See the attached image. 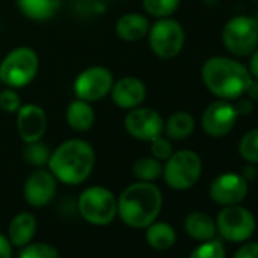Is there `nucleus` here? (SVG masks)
<instances>
[{
  "mask_svg": "<svg viewBox=\"0 0 258 258\" xmlns=\"http://www.w3.org/2000/svg\"><path fill=\"white\" fill-rule=\"evenodd\" d=\"M244 94H247L249 99L258 102V79L253 78V79L250 81V84H249V87H247V90H246Z\"/></svg>",
  "mask_w": 258,
  "mask_h": 258,
  "instance_id": "c9c22d12",
  "label": "nucleus"
},
{
  "mask_svg": "<svg viewBox=\"0 0 258 258\" xmlns=\"http://www.w3.org/2000/svg\"><path fill=\"white\" fill-rule=\"evenodd\" d=\"M96 164L93 146L82 139L62 142L50 154L47 167L56 181L67 185H79L87 181Z\"/></svg>",
  "mask_w": 258,
  "mask_h": 258,
  "instance_id": "f03ea898",
  "label": "nucleus"
},
{
  "mask_svg": "<svg viewBox=\"0 0 258 258\" xmlns=\"http://www.w3.org/2000/svg\"><path fill=\"white\" fill-rule=\"evenodd\" d=\"M22 99H20V94L17 93L16 88H4L0 91V109L4 112H8V114H16L20 106H22Z\"/></svg>",
  "mask_w": 258,
  "mask_h": 258,
  "instance_id": "c756f323",
  "label": "nucleus"
},
{
  "mask_svg": "<svg viewBox=\"0 0 258 258\" xmlns=\"http://www.w3.org/2000/svg\"><path fill=\"white\" fill-rule=\"evenodd\" d=\"M247 195V181L237 173H223L210 185L211 199L223 207L240 204Z\"/></svg>",
  "mask_w": 258,
  "mask_h": 258,
  "instance_id": "dca6fc26",
  "label": "nucleus"
},
{
  "mask_svg": "<svg viewBox=\"0 0 258 258\" xmlns=\"http://www.w3.org/2000/svg\"><path fill=\"white\" fill-rule=\"evenodd\" d=\"M146 240L151 247L157 250H167L176 241V232L172 225L166 222H154L146 228Z\"/></svg>",
  "mask_w": 258,
  "mask_h": 258,
  "instance_id": "5701e85b",
  "label": "nucleus"
},
{
  "mask_svg": "<svg viewBox=\"0 0 258 258\" xmlns=\"http://www.w3.org/2000/svg\"><path fill=\"white\" fill-rule=\"evenodd\" d=\"M163 208V193L154 182L137 181L117 198V216L134 229H146L157 220Z\"/></svg>",
  "mask_w": 258,
  "mask_h": 258,
  "instance_id": "f257e3e1",
  "label": "nucleus"
},
{
  "mask_svg": "<svg viewBox=\"0 0 258 258\" xmlns=\"http://www.w3.org/2000/svg\"><path fill=\"white\" fill-rule=\"evenodd\" d=\"M37 217L31 213H19L10 223L8 238L16 247L29 244L37 234Z\"/></svg>",
  "mask_w": 258,
  "mask_h": 258,
  "instance_id": "6ab92c4d",
  "label": "nucleus"
},
{
  "mask_svg": "<svg viewBox=\"0 0 258 258\" xmlns=\"http://www.w3.org/2000/svg\"><path fill=\"white\" fill-rule=\"evenodd\" d=\"M188 258H225V247L219 240H208L202 241L201 246H198Z\"/></svg>",
  "mask_w": 258,
  "mask_h": 258,
  "instance_id": "c85d7f7f",
  "label": "nucleus"
},
{
  "mask_svg": "<svg viewBox=\"0 0 258 258\" xmlns=\"http://www.w3.org/2000/svg\"><path fill=\"white\" fill-rule=\"evenodd\" d=\"M151 23L145 14L140 13H127L121 16L115 23V34L121 41L137 43L148 37Z\"/></svg>",
  "mask_w": 258,
  "mask_h": 258,
  "instance_id": "f3484780",
  "label": "nucleus"
},
{
  "mask_svg": "<svg viewBox=\"0 0 258 258\" xmlns=\"http://www.w3.org/2000/svg\"><path fill=\"white\" fill-rule=\"evenodd\" d=\"M216 228L220 235L229 241H244L255 231V217L249 210L238 204L228 205L219 213Z\"/></svg>",
  "mask_w": 258,
  "mask_h": 258,
  "instance_id": "9d476101",
  "label": "nucleus"
},
{
  "mask_svg": "<svg viewBox=\"0 0 258 258\" xmlns=\"http://www.w3.org/2000/svg\"><path fill=\"white\" fill-rule=\"evenodd\" d=\"M56 178L49 169L34 170L25 181L23 196L26 202L35 208L49 205L56 195Z\"/></svg>",
  "mask_w": 258,
  "mask_h": 258,
  "instance_id": "ddd939ff",
  "label": "nucleus"
},
{
  "mask_svg": "<svg viewBox=\"0 0 258 258\" xmlns=\"http://www.w3.org/2000/svg\"><path fill=\"white\" fill-rule=\"evenodd\" d=\"M20 13L34 22H46L55 17L62 0H16Z\"/></svg>",
  "mask_w": 258,
  "mask_h": 258,
  "instance_id": "aec40b11",
  "label": "nucleus"
},
{
  "mask_svg": "<svg viewBox=\"0 0 258 258\" xmlns=\"http://www.w3.org/2000/svg\"><path fill=\"white\" fill-rule=\"evenodd\" d=\"M184 228H185V232L198 241L213 240L217 232L214 220L207 213H202V211L190 213L184 220Z\"/></svg>",
  "mask_w": 258,
  "mask_h": 258,
  "instance_id": "412c9836",
  "label": "nucleus"
},
{
  "mask_svg": "<svg viewBox=\"0 0 258 258\" xmlns=\"http://www.w3.org/2000/svg\"><path fill=\"white\" fill-rule=\"evenodd\" d=\"M17 131L23 143H32L43 140L47 131V114L37 103L22 105L16 112Z\"/></svg>",
  "mask_w": 258,
  "mask_h": 258,
  "instance_id": "4468645a",
  "label": "nucleus"
},
{
  "mask_svg": "<svg viewBox=\"0 0 258 258\" xmlns=\"http://www.w3.org/2000/svg\"><path fill=\"white\" fill-rule=\"evenodd\" d=\"M237 111L234 105L225 99L213 102L202 114L201 123L207 136L219 139L231 133L237 120Z\"/></svg>",
  "mask_w": 258,
  "mask_h": 258,
  "instance_id": "f8f14e48",
  "label": "nucleus"
},
{
  "mask_svg": "<svg viewBox=\"0 0 258 258\" xmlns=\"http://www.w3.org/2000/svg\"><path fill=\"white\" fill-rule=\"evenodd\" d=\"M19 258H61L55 246L49 243H29L22 247Z\"/></svg>",
  "mask_w": 258,
  "mask_h": 258,
  "instance_id": "cd10ccee",
  "label": "nucleus"
},
{
  "mask_svg": "<svg viewBox=\"0 0 258 258\" xmlns=\"http://www.w3.org/2000/svg\"><path fill=\"white\" fill-rule=\"evenodd\" d=\"M151 143V154L154 158L160 160V161H166L172 154H173V146H172V140L160 136L157 139H154Z\"/></svg>",
  "mask_w": 258,
  "mask_h": 258,
  "instance_id": "7c9ffc66",
  "label": "nucleus"
},
{
  "mask_svg": "<svg viewBox=\"0 0 258 258\" xmlns=\"http://www.w3.org/2000/svg\"><path fill=\"white\" fill-rule=\"evenodd\" d=\"M133 173L137 181L143 182H155L163 175V164L160 160L151 157L139 158L133 166Z\"/></svg>",
  "mask_w": 258,
  "mask_h": 258,
  "instance_id": "b1692460",
  "label": "nucleus"
},
{
  "mask_svg": "<svg viewBox=\"0 0 258 258\" xmlns=\"http://www.w3.org/2000/svg\"><path fill=\"white\" fill-rule=\"evenodd\" d=\"M50 148L47 143H44L43 140L38 142H32V143H25V151H23V157L25 161L37 169H41L44 166H47L49 158H50Z\"/></svg>",
  "mask_w": 258,
  "mask_h": 258,
  "instance_id": "393cba45",
  "label": "nucleus"
},
{
  "mask_svg": "<svg viewBox=\"0 0 258 258\" xmlns=\"http://www.w3.org/2000/svg\"><path fill=\"white\" fill-rule=\"evenodd\" d=\"M76 208L81 217L88 223L105 226L117 216V198L106 187L91 185L79 195Z\"/></svg>",
  "mask_w": 258,
  "mask_h": 258,
  "instance_id": "39448f33",
  "label": "nucleus"
},
{
  "mask_svg": "<svg viewBox=\"0 0 258 258\" xmlns=\"http://www.w3.org/2000/svg\"><path fill=\"white\" fill-rule=\"evenodd\" d=\"M112 85L114 76L109 69L103 66H91L76 76L73 91L78 99L93 103L109 96Z\"/></svg>",
  "mask_w": 258,
  "mask_h": 258,
  "instance_id": "1a4fd4ad",
  "label": "nucleus"
},
{
  "mask_svg": "<svg viewBox=\"0 0 258 258\" xmlns=\"http://www.w3.org/2000/svg\"><path fill=\"white\" fill-rule=\"evenodd\" d=\"M238 99H240L238 103L234 105L237 114L240 115V114H247V112H250V111H252V102H250V99H241V97H238Z\"/></svg>",
  "mask_w": 258,
  "mask_h": 258,
  "instance_id": "72a5a7b5",
  "label": "nucleus"
},
{
  "mask_svg": "<svg viewBox=\"0 0 258 258\" xmlns=\"http://www.w3.org/2000/svg\"><path fill=\"white\" fill-rule=\"evenodd\" d=\"M151 50L161 59H172L181 53L185 43V32L179 22L172 17L158 19L148 32Z\"/></svg>",
  "mask_w": 258,
  "mask_h": 258,
  "instance_id": "0eeeda50",
  "label": "nucleus"
},
{
  "mask_svg": "<svg viewBox=\"0 0 258 258\" xmlns=\"http://www.w3.org/2000/svg\"><path fill=\"white\" fill-rule=\"evenodd\" d=\"M195 118L187 111H176L172 115H169L167 120H164V131L167 139L170 140H185L188 139L195 131Z\"/></svg>",
  "mask_w": 258,
  "mask_h": 258,
  "instance_id": "4be33fe9",
  "label": "nucleus"
},
{
  "mask_svg": "<svg viewBox=\"0 0 258 258\" xmlns=\"http://www.w3.org/2000/svg\"><path fill=\"white\" fill-rule=\"evenodd\" d=\"M250 64H249V72L252 75V78L258 79V47L250 53Z\"/></svg>",
  "mask_w": 258,
  "mask_h": 258,
  "instance_id": "f704fd0d",
  "label": "nucleus"
},
{
  "mask_svg": "<svg viewBox=\"0 0 258 258\" xmlns=\"http://www.w3.org/2000/svg\"><path fill=\"white\" fill-rule=\"evenodd\" d=\"M225 47L237 56H247L258 47V25L250 17L231 19L222 32Z\"/></svg>",
  "mask_w": 258,
  "mask_h": 258,
  "instance_id": "6e6552de",
  "label": "nucleus"
},
{
  "mask_svg": "<svg viewBox=\"0 0 258 258\" xmlns=\"http://www.w3.org/2000/svg\"><path fill=\"white\" fill-rule=\"evenodd\" d=\"M66 120L70 129H73L75 133H87L94 126L96 112L90 102L76 97L69 103L66 109Z\"/></svg>",
  "mask_w": 258,
  "mask_h": 258,
  "instance_id": "a211bd4d",
  "label": "nucleus"
},
{
  "mask_svg": "<svg viewBox=\"0 0 258 258\" xmlns=\"http://www.w3.org/2000/svg\"><path fill=\"white\" fill-rule=\"evenodd\" d=\"M109 96L117 108L129 111L143 105L148 96V87L137 76H123L114 81Z\"/></svg>",
  "mask_w": 258,
  "mask_h": 258,
  "instance_id": "2eb2a0df",
  "label": "nucleus"
},
{
  "mask_svg": "<svg viewBox=\"0 0 258 258\" xmlns=\"http://www.w3.org/2000/svg\"><path fill=\"white\" fill-rule=\"evenodd\" d=\"M238 152L247 163H258V127L246 133L238 145Z\"/></svg>",
  "mask_w": 258,
  "mask_h": 258,
  "instance_id": "bb28decb",
  "label": "nucleus"
},
{
  "mask_svg": "<svg viewBox=\"0 0 258 258\" xmlns=\"http://www.w3.org/2000/svg\"><path fill=\"white\" fill-rule=\"evenodd\" d=\"M40 58L29 46H19L0 62V82L10 88L28 87L38 75Z\"/></svg>",
  "mask_w": 258,
  "mask_h": 258,
  "instance_id": "20e7f679",
  "label": "nucleus"
},
{
  "mask_svg": "<svg viewBox=\"0 0 258 258\" xmlns=\"http://www.w3.org/2000/svg\"><path fill=\"white\" fill-rule=\"evenodd\" d=\"M181 0H142V5L146 14L155 19L172 17L179 8Z\"/></svg>",
  "mask_w": 258,
  "mask_h": 258,
  "instance_id": "a878e982",
  "label": "nucleus"
},
{
  "mask_svg": "<svg viewBox=\"0 0 258 258\" xmlns=\"http://www.w3.org/2000/svg\"><path fill=\"white\" fill-rule=\"evenodd\" d=\"M234 258H258V243H246L234 253Z\"/></svg>",
  "mask_w": 258,
  "mask_h": 258,
  "instance_id": "2f4dec72",
  "label": "nucleus"
},
{
  "mask_svg": "<svg viewBox=\"0 0 258 258\" xmlns=\"http://www.w3.org/2000/svg\"><path fill=\"white\" fill-rule=\"evenodd\" d=\"M255 22H256V25H258V16H256V19H255Z\"/></svg>",
  "mask_w": 258,
  "mask_h": 258,
  "instance_id": "e433bc0d",
  "label": "nucleus"
},
{
  "mask_svg": "<svg viewBox=\"0 0 258 258\" xmlns=\"http://www.w3.org/2000/svg\"><path fill=\"white\" fill-rule=\"evenodd\" d=\"M0 85H2V82H0Z\"/></svg>",
  "mask_w": 258,
  "mask_h": 258,
  "instance_id": "58836bf2",
  "label": "nucleus"
},
{
  "mask_svg": "<svg viewBox=\"0 0 258 258\" xmlns=\"http://www.w3.org/2000/svg\"><path fill=\"white\" fill-rule=\"evenodd\" d=\"M201 75L205 87L214 96L225 100L241 97L252 81L247 67L225 56H213L207 59L202 66Z\"/></svg>",
  "mask_w": 258,
  "mask_h": 258,
  "instance_id": "7ed1b4c3",
  "label": "nucleus"
},
{
  "mask_svg": "<svg viewBox=\"0 0 258 258\" xmlns=\"http://www.w3.org/2000/svg\"><path fill=\"white\" fill-rule=\"evenodd\" d=\"M202 173L201 157L188 149L173 152L163 166V178L173 190H187L193 187Z\"/></svg>",
  "mask_w": 258,
  "mask_h": 258,
  "instance_id": "423d86ee",
  "label": "nucleus"
},
{
  "mask_svg": "<svg viewBox=\"0 0 258 258\" xmlns=\"http://www.w3.org/2000/svg\"><path fill=\"white\" fill-rule=\"evenodd\" d=\"M99 2H108V0H99Z\"/></svg>",
  "mask_w": 258,
  "mask_h": 258,
  "instance_id": "4c0bfd02",
  "label": "nucleus"
},
{
  "mask_svg": "<svg viewBox=\"0 0 258 258\" xmlns=\"http://www.w3.org/2000/svg\"><path fill=\"white\" fill-rule=\"evenodd\" d=\"M0 258H13V243L4 234H0Z\"/></svg>",
  "mask_w": 258,
  "mask_h": 258,
  "instance_id": "473e14b6",
  "label": "nucleus"
},
{
  "mask_svg": "<svg viewBox=\"0 0 258 258\" xmlns=\"http://www.w3.org/2000/svg\"><path fill=\"white\" fill-rule=\"evenodd\" d=\"M124 129L133 139L139 142H152L163 136L164 118L158 111L148 106H137L129 109L124 115Z\"/></svg>",
  "mask_w": 258,
  "mask_h": 258,
  "instance_id": "9b49d317",
  "label": "nucleus"
}]
</instances>
